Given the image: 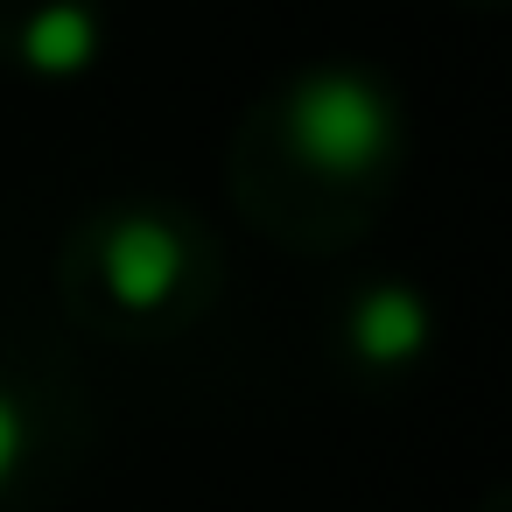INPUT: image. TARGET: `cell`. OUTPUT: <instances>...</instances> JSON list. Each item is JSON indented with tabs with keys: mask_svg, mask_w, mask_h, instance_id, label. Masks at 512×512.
<instances>
[{
	"mask_svg": "<svg viewBox=\"0 0 512 512\" xmlns=\"http://www.w3.org/2000/svg\"><path fill=\"white\" fill-rule=\"evenodd\" d=\"M288 141L323 176H358L393 148V106L358 71H316L288 99Z\"/></svg>",
	"mask_w": 512,
	"mask_h": 512,
	"instance_id": "6da1fadb",
	"label": "cell"
},
{
	"mask_svg": "<svg viewBox=\"0 0 512 512\" xmlns=\"http://www.w3.org/2000/svg\"><path fill=\"white\" fill-rule=\"evenodd\" d=\"M99 267H106L113 302H127V309H162L169 288L183 281V246H176V232H169L162 218H120V225L106 232Z\"/></svg>",
	"mask_w": 512,
	"mask_h": 512,
	"instance_id": "7a4b0ae2",
	"label": "cell"
},
{
	"mask_svg": "<svg viewBox=\"0 0 512 512\" xmlns=\"http://www.w3.org/2000/svg\"><path fill=\"white\" fill-rule=\"evenodd\" d=\"M351 344L365 365H407L421 344H428V309L414 288H372L358 309H351Z\"/></svg>",
	"mask_w": 512,
	"mask_h": 512,
	"instance_id": "3957f363",
	"label": "cell"
},
{
	"mask_svg": "<svg viewBox=\"0 0 512 512\" xmlns=\"http://www.w3.org/2000/svg\"><path fill=\"white\" fill-rule=\"evenodd\" d=\"M22 57H29V71H43V78H78V71L99 57V29H92L85 8L57 0V8L29 15V29H22Z\"/></svg>",
	"mask_w": 512,
	"mask_h": 512,
	"instance_id": "277c9868",
	"label": "cell"
},
{
	"mask_svg": "<svg viewBox=\"0 0 512 512\" xmlns=\"http://www.w3.org/2000/svg\"><path fill=\"white\" fill-rule=\"evenodd\" d=\"M22 463V407L0 393V484H8V470Z\"/></svg>",
	"mask_w": 512,
	"mask_h": 512,
	"instance_id": "5b68a950",
	"label": "cell"
}]
</instances>
